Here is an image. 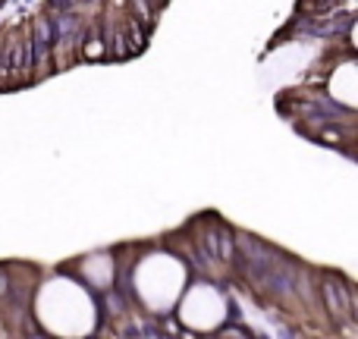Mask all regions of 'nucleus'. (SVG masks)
Wrapping results in <instances>:
<instances>
[{
  "mask_svg": "<svg viewBox=\"0 0 358 339\" xmlns=\"http://www.w3.org/2000/svg\"><path fill=\"white\" fill-rule=\"evenodd\" d=\"M217 336H239V339H252V333H248V330H242V327H223V330H217Z\"/></svg>",
  "mask_w": 358,
  "mask_h": 339,
  "instance_id": "obj_1",
  "label": "nucleus"
}]
</instances>
